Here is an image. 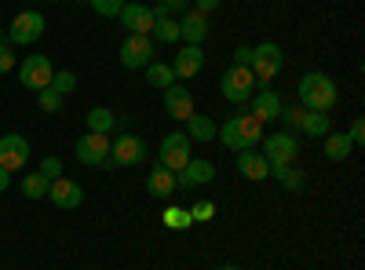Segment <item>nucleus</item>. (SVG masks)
Returning <instances> with one entry per match:
<instances>
[{
  "label": "nucleus",
  "mask_w": 365,
  "mask_h": 270,
  "mask_svg": "<svg viewBox=\"0 0 365 270\" xmlns=\"http://www.w3.org/2000/svg\"><path fill=\"white\" fill-rule=\"evenodd\" d=\"M263 150L259 154L267 157V165H292L296 154H299V139L292 132H278V135H263L259 139Z\"/></svg>",
  "instance_id": "nucleus-7"
},
{
  "label": "nucleus",
  "mask_w": 365,
  "mask_h": 270,
  "mask_svg": "<svg viewBox=\"0 0 365 270\" xmlns=\"http://www.w3.org/2000/svg\"><path fill=\"white\" fill-rule=\"evenodd\" d=\"M117 125V117L106 110V106H91L88 110V132H99V135H110V128Z\"/></svg>",
  "instance_id": "nucleus-26"
},
{
  "label": "nucleus",
  "mask_w": 365,
  "mask_h": 270,
  "mask_svg": "<svg viewBox=\"0 0 365 270\" xmlns=\"http://www.w3.org/2000/svg\"><path fill=\"white\" fill-rule=\"evenodd\" d=\"M165 110H168V117H175V121H187V117L194 113V95H190V88H182V84L165 88Z\"/></svg>",
  "instance_id": "nucleus-16"
},
{
  "label": "nucleus",
  "mask_w": 365,
  "mask_h": 270,
  "mask_svg": "<svg viewBox=\"0 0 365 270\" xmlns=\"http://www.w3.org/2000/svg\"><path fill=\"white\" fill-rule=\"evenodd\" d=\"M205 37H208V15H201V11H187V15L179 19V41H187V44L201 48Z\"/></svg>",
  "instance_id": "nucleus-17"
},
{
  "label": "nucleus",
  "mask_w": 365,
  "mask_h": 270,
  "mask_svg": "<svg viewBox=\"0 0 365 270\" xmlns=\"http://www.w3.org/2000/svg\"><path fill=\"white\" fill-rule=\"evenodd\" d=\"M212 216H216V204H212V201H197V204L190 208V219H194V223H208Z\"/></svg>",
  "instance_id": "nucleus-36"
},
{
  "label": "nucleus",
  "mask_w": 365,
  "mask_h": 270,
  "mask_svg": "<svg viewBox=\"0 0 365 270\" xmlns=\"http://www.w3.org/2000/svg\"><path fill=\"white\" fill-rule=\"evenodd\" d=\"M146 84H150V88H161V92H165V88H172V84H175L172 66H165V63H150V66H146Z\"/></svg>",
  "instance_id": "nucleus-29"
},
{
  "label": "nucleus",
  "mask_w": 365,
  "mask_h": 270,
  "mask_svg": "<svg viewBox=\"0 0 365 270\" xmlns=\"http://www.w3.org/2000/svg\"><path fill=\"white\" fill-rule=\"evenodd\" d=\"M51 63H48V55H26L22 58V66H19V81L22 88H29V92H41V88L51 84Z\"/></svg>",
  "instance_id": "nucleus-9"
},
{
  "label": "nucleus",
  "mask_w": 365,
  "mask_h": 270,
  "mask_svg": "<svg viewBox=\"0 0 365 270\" xmlns=\"http://www.w3.org/2000/svg\"><path fill=\"white\" fill-rule=\"evenodd\" d=\"M37 95H41V110H48V113H58V110H63V95H58L51 84H48V88H41Z\"/></svg>",
  "instance_id": "nucleus-34"
},
{
  "label": "nucleus",
  "mask_w": 365,
  "mask_h": 270,
  "mask_svg": "<svg viewBox=\"0 0 365 270\" xmlns=\"http://www.w3.org/2000/svg\"><path fill=\"white\" fill-rule=\"evenodd\" d=\"M296 95H299V106H303V110L329 113L332 106L340 103V88H336V81H332V77H325V73L314 70V73H303V77H299Z\"/></svg>",
  "instance_id": "nucleus-1"
},
{
  "label": "nucleus",
  "mask_w": 365,
  "mask_h": 270,
  "mask_svg": "<svg viewBox=\"0 0 365 270\" xmlns=\"http://www.w3.org/2000/svg\"><path fill=\"white\" fill-rule=\"evenodd\" d=\"M150 41L154 44H175L179 41V19H172V15L158 19L154 29H150Z\"/></svg>",
  "instance_id": "nucleus-23"
},
{
  "label": "nucleus",
  "mask_w": 365,
  "mask_h": 270,
  "mask_svg": "<svg viewBox=\"0 0 365 270\" xmlns=\"http://www.w3.org/2000/svg\"><path fill=\"white\" fill-rule=\"evenodd\" d=\"M11 70H15V48L0 41V73H11Z\"/></svg>",
  "instance_id": "nucleus-39"
},
{
  "label": "nucleus",
  "mask_w": 365,
  "mask_h": 270,
  "mask_svg": "<svg viewBox=\"0 0 365 270\" xmlns=\"http://www.w3.org/2000/svg\"><path fill=\"white\" fill-rule=\"evenodd\" d=\"M216 139L227 146V150H234V154H237V150H245V142H241V135H237V125H234V117H230V121L223 125V128H216Z\"/></svg>",
  "instance_id": "nucleus-31"
},
{
  "label": "nucleus",
  "mask_w": 365,
  "mask_h": 270,
  "mask_svg": "<svg viewBox=\"0 0 365 270\" xmlns=\"http://www.w3.org/2000/svg\"><path fill=\"white\" fill-rule=\"evenodd\" d=\"M143 161H146V142L139 135H117L110 142L106 168H132V165H143Z\"/></svg>",
  "instance_id": "nucleus-3"
},
{
  "label": "nucleus",
  "mask_w": 365,
  "mask_h": 270,
  "mask_svg": "<svg viewBox=\"0 0 365 270\" xmlns=\"http://www.w3.org/2000/svg\"><path fill=\"white\" fill-rule=\"evenodd\" d=\"M187 139L190 142H212V139H216V125H212V117L190 113L187 117Z\"/></svg>",
  "instance_id": "nucleus-22"
},
{
  "label": "nucleus",
  "mask_w": 365,
  "mask_h": 270,
  "mask_svg": "<svg viewBox=\"0 0 365 270\" xmlns=\"http://www.w3.org/2000/svg\"><path fill=\"white\" fill-rule=\"evenodd\" d=\"M146 194H150V197H168V194H175V172H168L165 165L150 168V175H146Z\"/></svg>",
  "instance_id": "nucleus-20"
},
{
  "label": "nucleus",
  "mask_w": 365,
  "mask_h": 270,
  "mask_svg": "<svg viewBox=\"0 0 365 270\" xmlns=\"http://www.w3.org/2000/svg\"><path fill=\"white\" fill-rule=\"evenodd\" d=\"M234 125H237V135H241V142H245V150H256V142L263 139V125L256 121L249 110L245 113H234Z\"/></svg>",
  "instance_id": "nucleus-21"
},
{
  "label": "nucleus",
  "mask_w": 365,
  "mask_h": 270,
  "mask_svg": "<svg viewBox=\"0 0 365 270\" xmlns=\"http://www.w3.org/2000/svg\"><path fill=\"white\" fill-rule=\"evenodd\" d=\"M347 139H351L354 146H361V142H365V117H354V121H351V132H347Z\"/></svg>",
  "instance_id": "nucleus-40"
},
{
  "label": "nucleus",
  "mask_w": 365,
  "mask_h": 270,
  "mask_svg": "<svg viewBox=\"0 0 365 270\" xmlns=\"http://www.w3.org/2000/svg\"><path fill=\"white\" fill-rule=\"evenodd\" d=\"M282 63H285V51L274 44V41H263V44L252 48V63H249V70H252V77H256L259 88H270V81L278 77Z\"/></svg>",
  "instance_id": "nucleus-2"
},
{
  "label": "nucleus",
  "mask_w": 365,
  "mask_h": 270,
  "mask_svg": "<svg viewBox=\"0 0 365 270\" xmlns=\"http://www.w3.org/2000/svg\"><path fill=\"white\" fill-rule=\"evenodd\" d=\"M158 161L168 172H182V168H187V161H190V139H187V132H168L161 139V146H158Z\"/></svg>",
  "instance_id": "nucleus-5"
},
{
  "label": "nucleus",
  "mask_w": 365,
  "mask_h": 270,
  "mask_svg": "<svg viewBox=\"0 0 365 270\" xmlns=\"http://www.w3.org/2000/svg\"><path fill=\"white\" fill-rule=\"evenodd\" d=\"M29 161V142L22 135H0V168L19 172Z\"/></svg>",
  "instance_id": "nucleus-13"
},
{
  "label": "nucleus",
  "mask_w": 365,
  "mask_h": 270,
  "mask_svg": "<svg viewBox=\"0 0 365 270\" xmlns=\"http://www.w3.org/2000/svg\"><path fill=\"white\" fill-rule=\"evenodd\" d=\"M41 33H44V15H41V11H22V15L11 19V26H8L4 37H8L11 48H19V44L41 41Z\"/></svg>",
  "instance_id": "nucleus-6"
},
{
  "label": "nucleus",
  "mask_w": 365,
  "mask_h": 270,
  "mask_svg": "<svg viewBox=\"0 0 365 270\" xmlns=\"http://www.w3.org/2000/svg\"><path fill=\"white\" fill-rule=\"evenodd\" d=\"M37 172H41V175L48 179V183H51V179H58V175H63V161H58V157H51V154H48V157L41 161V168H37Z\"/></svg>",
  "instance_id": "nucleus-37"
},
{
  "label": "nucleus",
  "mask_w": 365,
  "mask_h": 270,
  "mask_svg": "<svg viewBox=\"0 0 365 270\" xmlns=\"http://www.w3.org/2000/svg\"><path fill=\"white\" fill-rule=\"evenodd\" d=\"M303 106H282V117L278 121H285V132H292V135H299V125H303Z\"/></svg>",
  "instance_id": "nucleus-32"
},
{
  "label": "nucleus",
  "mask_w": 365,
  "mask_h": 270,
  "mask_svg": "<svg viewBox=\"0 0 365 270\" xmlns=\"http://www.w3.org/2000/svg\"><path fill=\"white\" fill-rule=\"evenodd\" d=\"M237 172L245 179H252V183H259V179L270 175V165H267L263 154H256V150H237Z\"/></svg>",
  "instance_id": "nucleus-19"
},
{
  "label": "nucleus",
  "mask_w": 365,
  "mask_h": 270,
  "mask_svg": "<svg viewBox=\"0 0 365 270\" xmlns=\"http://www.w3.org/2000/svg\"><path fill=\"white\" fill-rule=\"evenodd\" d=\"M249 63H252V48L249 44L234 48V66H249Z\"/></svg>",
  "instance_id": "nucleus-41"
},
{
  "label": "nucleus",
  "mask_w": 365,
  "mask_h": 270,
  "mask_svg": "<svg viewBox=\"0 0 365 270\" xmlns=\"http://www.w3.org/2000/svg\"><path fill=\"white\" fill-rule=\"evenodd\" d=\"M51 88H55L58 95H66V92H73V88H77V77L70 70H58V73H51Z\"/></svg>",
  "instance_id": "nucleus-35"
},
{
  "label": "nucleus",
  "mask_w": 365,
  "mask_h": 270,
  "mask_svg": "<svg viewBox=\"0 0 365 270\" xmlns=\"http://www.w3.org/2000/svg\"><path fill=\"white\" fill-rule=\"evenodd\" d=\"M48 179L41 175V172H26L22 175V194L29 197V201H41V197H48Z\"/></svg>",
  "instance_id": "nucleus-27"
},
{
  "label": "nucleus",
  "mask_w": 365,
  "mask_h": 270,
  "mask_svg": "<svg viewBox=\"0 0 365 270\" xmlns=\"http://www.w3.org/2000/svg\"><path fill=\"white\" fill-rule=\"evenodd\" d=\"M351 150H354V142H351L347 135H325V157H329V161L344 165V161L351 157Z\"/></svg>",
  "instance_id": "nucleus-24"
},
{
  "label": "nucleus",
  "mask_w": 365,
  "mask_h": 270,
  "mask_svg": "<svg viewBox=\"0 0 365 270\" xmlns=\"http://www.w3.org/2000/svg\"><path fill=\"white\" fill-rule=\"evenodd\" d=\"M216 179V165L212 161H205V157H190L187 161V168L182 172H175V190H194V187H205V183H212Z\"/></svg>",
  "instance_id": "nucleus-11"
},
{
  "label": "nucleus",
  "mask_w": 365,
  "mask_h": 270,
  "mask_svg": "<svg viewBox=\"0 0 365 270\" xmlns=\"http://www.w3.org/2000/svg\"><path fill=\"white\" fill-rule=\"evenodd\" d=\"M0 41H4V26H0Z\"/></svg>",
  "instance_id": "nucleus-45"
},
{
  "label": "nucleus",
  "mask_w": 365,
  "mask_h": 270,
  "mask_svg": "<svg viewBox=\"0 0 365 270\" xmlns=\"http://www.w3.org/2000/svg\"><path fill=\"white\" fill-rule=\"evenodd\" d=\"M77 157H81V165L106 168V161H110V135H99V132L81 135L77 139Z\"/></svg>",
  "instance_id": "nucleus-10"
},
{
  "label": "nucleus",
  "mask_w": 365,
  "mask_h": 270,
  "mask_svg": "<svg viewBox=\"0 0 365 270\" xmlns=\"http://www.w3.org/2000/svg\"><path fill=\"white\" fill-rule=\"evenodd\" d=\"M249 103H252L249 113L256 117L259 125H270V121H278V117H282V95L274 92V88H259L256 99H249Z\"/></svg>",
  "instance_id": "nucleus-14"
},
{
  "label": "nucleus",
  "mask_w": 365,
  "mask_h": 270,
  "mask_svg": "<svg viewBox=\"0 0 365 270\" xmlns=\"http://www.w3.org/2000/svg\"><path fill=\"white\" fill-rule=\"evenodd\" d=\"M8 187H11V172H8V168H0V194H4Z\"/></svg>",
  "instance_id": "nucleus-43"
},
{
  "label": "nucleus",
  "mask_w": 365,
  "mask_h": 270,
  "mask_svg": "<svg viewBox=\"0 0 365 270\" xmlns=\"http://www.w3.org/2000/svg\"><path fill=\"white\" fill-rule=\"evenodd\" d=\"M120 22H125V29H128V33H143V37H150V29H154V8H150V4H139V0H135V4H125V8H120V15H117Z\"/></svg>",
  "instance_id": "nucleus-12"
},
{
  "label": "nucleus",
  "mask_w": 365,
  "mask_h": 270,
  "mask_svg": "<svg viewBox=\"0 0 365 270\" xmlns=\"http://www.w3.org/2000/svg\"><path fill=\"white\" fill-rule=\"evenodd\" d=\"M270 175L278 179V183H282L285 190H292V194H299V190H303V172H296L292 165H270Z\"/></svg>",
  "instance_id": "nucleus-25"
},
{
  "label": "nucleus",
  "mask_w": 365,
  "mask_h": 270,
  "mask_svg": "<svg viewBox=\"0 0 365 270\" xmlns=\"http://www.w3.org/2000/svg\"><path fill=\"white\" fill-rule=\"evenodd\" d=\"M161 223L168 227V230H187L194 219H190V208H179V204H168L165 208V216H161Z\"/></svg>",
  "instance_id": "nucleus-30"
},
{
  "label": "nucleus",
  "mask_w": 365,
  "mask_h": 270,
  "mask_svg": "<svg viewBox=\"0 0 365 270\" xmlns=\"http://www.w3.org/2000/svg\"><path fill=\"white\" fill-rule=\"evenodd\" d=\"M48 197H51V204H55V208H77V204L84 201V190H81V183H73V179L58 175V179H51Z\"/></svg>",
  "instance_id": "nucleus-15"
},
{
  "label": "nucleus",
  "mask_w": 365,
  "mask_h": 270,
  "mask_svg": "<svg viewBox=\"0 0 365 270\" xmlns=\"http://www.w3.org/2000/svg\"><path fill=\"white\" fill-rule=\"evenodd\" d=\"M299 135H329V113L307 110L303 113V125H299Z\"/></svg>",
  "instance_id": "nucleus-28"
},
{
  "label": "nucleus",
  "mask_w": 365,
  "mask_h": 270,
  "mask_svg": "<svg viewBox=\"0 0 365 270\" xmlns=\"http://www.w3.org/2000/svg\"><path fill=\"white\" fill-rule=\"evenodd\" d=\"M175 11H187V0H161L154 8V19H165V15H175Z\"/></svg>",
  "instance_id": "nucleus-38"
},
{
  "label": "nucleus",
  "mask_w": 365,
  "mask_h": 270,
  "mask_svg": "<svg viewBox=\"0 0 365 270\" xmlns=\"http://www.w3.org/2000/svg\"><path fill=\"white\" fill-rule=\"evenodd\" d=\"M154 41L143 37V33H128V41L120 44V63H125L128 70H146L150 63H154Z\"/></svg>",
  "instance_id": "nucleus-8"
},
{
  "label": "nucleus",
  "mask_w": 365,
  "mask_h": 270,
  "mask_svg": "<svg viewBox=\"0 0 365 270\" xmlns=\"http://www.w3.org/2000/svg\"><path fill=\"white\" fill-rule=\"evenodd\" d=\"M220 4H223V0H194V11L212 15V11H220Z\"/></svg>",
  "instance_id": "nucleus-42"
},
{
  "label": "nucleus",
  "mask_w": 365,
  "mask_h": 270,
  "mask_svg": "<svg viewBox=\"0 0 365 270\" xmlns=\"http://www.w3.org/2000/svg\"><path fill=\"white\" fill-rule=\"evenodd\" d=\"M216 270H241V266H234V263H227V266H216Z\"/></svg>",
  "instance_id": "nucleus-44"
},
{
  "label": "nucleus",
  "mask_w": 365,
  "mask_h": 270,
  "mask_svg": "<svg viewBox=\"0 0 365 270\" xmlns=\"http://www.w3.org/2000/svg\"><path fill=\"white\" fill-rule=\"evenodd\" d=\"M252 88H256V77H252L249 66H230V70L223 73V81H220V92H223L230 103H237V106H245V103L252 99Z\"/></svg>",
  "instance_id": "nucleus-4"
},
{
  "label": "nucleus",
  "mask_w": 365,
  "mask_h": 270,
  "mask_svg": "<svg viewBox=\"0 0 365 270\" xmlns=\"http://www.w3.org/2000/svg\"><path fill=\"white\" fill-rule=\"evenodd\" d=\"M88 4L96 8V15H103V19H117L120 8H125L128 0H88Z\"/></svg>",
  "instance_id": "nucleus-33"
},
{
  "label": "nucleus",
  "mask_w": 365,
  "mask_h": 270,
  "mask_svg": "<svg viewBox=\"0 0 365 270\" xmlns=\"http://www.w3.org/2000/svg\"><path fill=\"white\" fill-rule=\"evenodd\" d=\"M201 70H205V51H201V48H194V44L179 48L175 63H172V73H175V77H197Z\"/></svg>",
  "instance_id": "nucleus-18"
}]
</instances>
